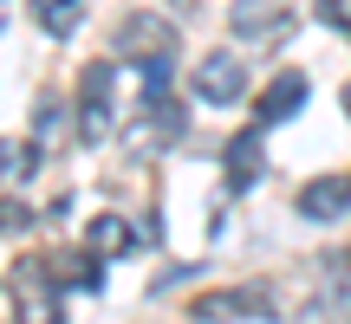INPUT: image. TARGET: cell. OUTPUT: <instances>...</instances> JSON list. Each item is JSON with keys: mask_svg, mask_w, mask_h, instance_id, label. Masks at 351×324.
<instances>
[{"mask_svg": "<svg viewBox=\"0 0 351 324\" xmlns=\"http://www.w3.org/2000/svg\"><path fill=\"white\" fill-rule=\"evenodd\" d=\"M7 292H13V324H65V279H52L46 253L13 260Z\"/></svg>", "mask_w": 351, "mask_h": 324, "instance_id": "6da1fadb", "label": "cell"}, {"mask_svg": "<svg viewBox=\"0 0 351 324\" xmlns=\"http://www.w3.org/2000/svg\"><path fill=\"white\" fill-rule=\"evenodd\" d=\"M280 312V292L267 279H247V286H221V292H202L189 305L195 324H247V318H274Z\"/></svg>", "mask_w": 351, "mask_h": 324, "instance_id": "7a4b0ae2", "label": "cell"}, {"mask_svg": "<svg viewBox=\"0 0 351 324\" xmlns=\"http://www.w3.org/2000/svg\"><path fill=\"white\" fill-rule=\"evenodd\" d=\"M189 137V111L176 91H156V98H137V117H130V150H169V143Z\"/></svg>", "mask_w": 351, "mask_h": 324, "instance_id": "3957f363", "label": "cell"}, {"mask_svg": "<svg viewBox=\"0 0 351 324\" xmlns=\"http://www.w3.org/2000/svg\"><path fill=\"white\" fill-rule=\"evenodd\" d=\"M111 85H117V72L111 65H85V78H78V143H104L111 137V124H117V111H111Z\"/></svg>", "mask_w": 351, "mask_h": 324, "instance_id": "277c9868", "label": "cell"}, {"mask_svg": "<svg viewBox=\"0 0 351 324\" xmlns=\"http://www.w3.org/2000/svg\"><path fill=\"white\" fill-rule=\"evenodd\" d=\"M195 98L215 104V111L241 104V98H247V65H241L234 52H208V59L195 65Z\"/></svg>", "mask_w": 351, "mask_h": 324, "instance_id": "5b68a950", "label": "cell"}, {"mask_svg": "<svg viewBox=\"0 0 351 324\" xmlns=\"http://www.w3.org/2000/svg\"><path fill=\"white\" fill-rule=\"evenodd\" d=\"M221 169H228V195H247V188L267 175V130H261V124L234 130L228 150H221Z\"/></svg>", "mask_w": 351, "mask_h": 324, "instance_id": "8992f818", "label": "cell"}, {"mask_svg": "<svg viewBox=\"0 0 351 324\" xmlns=\"http://www.w3.org/2000/svg\"><path fill=\"white\" fill-rule=\"evenodd\" d=\"M117 52L124 59H163V52H176V20H163V13H130L117 26Z\"/></svg>", "mask_w": 351, "mask_h": 324, "instance_id": "52a82bcc", "label": "cell"}, {"mask_svg": "<svg viewBox=\"0 0 351 324\" xmlns=\"http://www.w3.org/2000/svg\"><path fill=\"white\" fill-rule=\"evenodd\" d=\"M306 98H313L306 72H280L274 85L261 91V104H254V124H261V130H274V124H293V117L306 111Z\"/></svg>", "mask_w": 351, "mask_h": 324, "instance_id": "ba28073f", "label": "cell"}, {"mask_svg": "<svg viewBox=\"0 0 351 324\" xmlns=\"http://www.w3.org/2000/svg\"><path fill=\"white\" fill-rule=\"evenodd\" d=\"M345 208H351V175H313V182L300 188V214L319 221V227H332Z\"/></svg>", "mask_w": 351, "mask_h": 324, "instance_id": "9c48e42d", "label": "cell"}, {"mask_svg": "<svg viewBox=\"0 0 351 324\" xmlns=\"http://www.w3.org/2000/svg\"><path fill=\"white\" fill-rule=\"evenodd\" d=\"M228 26L241 39H280L287 33V0H234L228 7Z\"/></svg>", "mask_w": 351, "mask_h": 324, "instance_id": "30bf717a", "label": "cell"}, {"mask_svg": "<svg viewBox=\"0 0 351 324\" xmlns=\"http://www.w3.org/2000/svg\"><path fill=\"white\" fill-rule=\"evenodd\" d=\"M85 247L98 253V260H117V253H137V247H143V234L124 221V214H98V221L85 227Z\"/></svg>", "mask_w": 351, "mask_h": 324, "instance_id": "8fae6325", "label": "cell"}, {"mask_svg": "<svg viewBox=\"0 0 351 324\" xmlns=\"http://www.w3.org/2000/svg\"><path fill=\"white\" fill-rule=\"evenodd\" d=\"M33 175H39V143L33 137H0V182L26 188Z\"/></svg>", "mask_w": 351, "mask_h": 324, "instance_id": "7c38bea8", "label": "cell"}, {"mask_svg": "<svg viewBox=\"0 0 351 324\" xmlns=\"http://www.w3.org/2000/svg\"><path fill=\"white\" fill-rule=\"evenodd\" d=\"M33 7V20L46 26L52 39H72L78 26H85V0H26Z\"/></svg>", "mask_w": 351, "mask_h": 324, "instance_id": "4fadbf2b", "label": "cell"}, {"mask_svg": "<svg viewBox=\"0 0 351 324\" xmlns=\"http://www.w3.org/2000/svg\"><path fill=\"white\" fill-rule=\"evenodd\" d=\"M52 273H65V286H78V292H98L104 286V260L91 247H78V253H65L59 266H52Z\"/></svg>", "mask_w": 351, "mask_h": 324, "instance_id": "5bb4252c", "label": "cell"}, {"mask_svg": "<svg viewBox=\"0 0 351 324\" xmlns=\"http://www.w3.org/2000/svg\"><path fill=\"white\" fill-rule=\"evenodd\" d=\"M313 13H319V26H332V33L351 39V0H313Z\"/></svg>", "mask_w": 351, "mask_h": 324, "instance_id": "9a60e30c", "label": "cell"}, {"mask_svg": "<svg viewBox=\"0 0 351 324\" xmlns=\"http://www.w3.org/2000/svg\"><path fill=\"white\" fill-rule=\"evenodd\" d=\"M20 227H33V208L13 195H0V234H20Z\"/></svg>", "mask_w": 351, "mask_h": 324, "instance_id": "2e32d148", "label": "cell"}]
</instances>
